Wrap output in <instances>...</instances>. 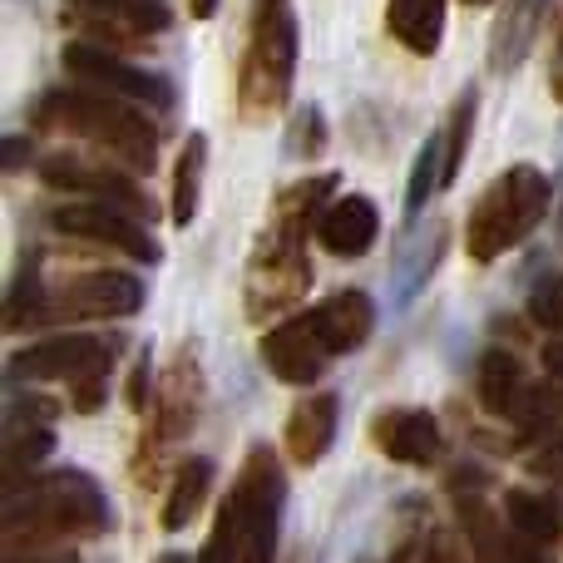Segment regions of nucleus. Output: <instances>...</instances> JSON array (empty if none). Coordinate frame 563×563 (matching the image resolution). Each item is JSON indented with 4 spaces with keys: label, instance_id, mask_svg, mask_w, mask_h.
Wrapping results in <instances>:
<instances>
[{
    "label": "nucleus",
    "instance_id": "f03ea898",
    "mask_svg": "<svg viewBox=\"0 0 563 563\" xmlns=\"http://www.w3.org/2000/svg\"><path fill=\"white\" fill-rule=\"evenodd\" d=\"M282 499H287V479H282L277 450L253 445L238 470L228 499L218 505L213 539H208V563H277V534H282Z\"/></svg>",
    "mask_w": 563,
    "mask_h": 563
},
{
    "label": "nucleus",
    "instance_id": "2f4dec72",
    "mask_svg": "<svg viewBox=\"0 0 563 563\" xmlns=\"http://www.w3.org/2000/svg\"><path fill=\"white\" fill-rule=\"evenodd\" d=\"M549 85H554V99H563V10H559V30H554V75H549Z\"/></svg>",
    "mask_w": 563,
    "mask_h": 563
},
{
    "label": "nucleus",
    "instance_id": "6ab92c4d",
    "mask_svg": "<svg viewBox=\"0 0 563 563\" xmlns=\"http://www.w3.org/2000/svg\"><path fill=\"white\" fill-rule=\"evenodd\" d=\"M317 321H321V331H327L331 351H336V356H346V351L366 346V336L376 331V301H371L366 291L346 287V291H336V297L321 301Z\"/></svg>",
    "mask_w": 563,
    "mask_h": 563
},
{
    "label": "nucleus",
    "instance_id": "393cba45",
    "mask_svg": "<svg viewBox=\"0 0 563 563\" xmlns=\"http://www.w3.org/2000/svg\"><path fill=\"white\" fill-rule=\"evenodd\" d=\"M55 435L49 426H25V420H5V489H15L40 460L49 455Z\"/></svg>",
    "mask_w": 563,
    "mask_h": 563
},
{
    "label": "nucleus",
    "instance_id": "7c9ffc66",
    "mask_svg": "<svg viewBox=\"0 0 563 563\" xmlns=\"http://www.w3.org/2000/svg\"><path fill=\"white\" fill-rule=\"evenodd\" d=\"M5 563H79V554H55V549H25V554H10Z\"/></svg>",
    "mask_w": 563,
    "mask_h": 563
},
{
    "label": "nucleus",
    "instance_id": "f3484780",
    "mask_svg": "<svg viewBox=\"0 0 563 563\" xmlns=\"http://www.w3.org/2000/svg\"><path fill=\"white\" fill-rule=\"evenodd\" d=\"M336 416H341V406L331 390L301 396L287 416V455L297 460V465H317L331 450V440H336Z\"/></svg>",
    "mask_w": 563,
    "mask_h": 563
},
{
    "label": "nucleus",
    "instance_id": "aec40b11",
    "mask_svg": "<svg viewBox=\"0 0 563 563\" xmlns=\"http://www.w3.org/2000/svg\"><path fill=\"white\" fill-rule=\"evenodd\" d=\"M386 30L410 55H435L445 35V0H386Z\"/></svg>",
    "mask_w": 563,
    "mask_h": 563
},
{
    "label": "nucleus",
    "instance_id": "4be33fe9",
    "mask_svg": "<svg viewBox=\"0 0 563 563\" xmlns=\"http://www.w3.org/2000/svg\"><path fill=\"white\" fill-rule=\"evenodd\" d=\"M208 489H213V465H208V460H184L174 489H168V505H164L168 534H178V529L194 525L198 509H203V499H208Z\"/></svg>",
    "mask_w": 563,
    "mask_h": 563
},
{
    "label": "nucleus",
    "instance_id": "423d86ee",
    "mask_svg": "<svg viewBox=\"0 0 563 563\" xmlns=\"http://www.w3.org/2000/svg\"><path fill=\"white\" fill-rule=\"evenodd\" d=\"M114 361H119L114 336H55V341L15 351L5 376L15 386L20 380H35V386L40 380H65V386H75V410H99Z\"/></svg>",
    "mask_w": 563,
    "mask_h": 563
},
{
    "label": "nucleus",
    "instance_id": "5701e85b",
    "mask_svg": "<svg viewBox=\"0 0 563 563\" xmlns=\"http://www.w3.org/2000/svg\"><path fill=\"white\" fill-rule=\"evenodd\" d=\"M505 515H509V529L529 544H554L563 534V515L549 495H534V489H515L505 499Z\"/></svg>",
    "mask_w": 563,
    "mask_h": 563
},
{
    "label": "nucleus",
    "instance_id": "a211bd4d",
    "mask_svg": "<svg viewBox=\"0 0 563 563\" xmlns=\"http://www.w3.org/2000/svg\"><path fill=\"white\" fill-rule=\"evenodd\" d=\"M549 0H509L495 20V35H489V65L495 75H515L525 65V55L534 49V35L544 30Z\"/></svg>",
    "mask_w": 563,
    "mask_h": 563
},
{
    "label": "nucleus",
    "instance_id": "7ed1b4c3",
    "mask_svg": "<svg viewBox=\"0 0 563 563\" xmlns=\"http://www.w3.org/2000/svg\"><path fill=\"white\" fill-rule=\"evenodd\" d=\"M35 129H55V134H79L89 144L104 148L109 164H124L134 174H148L158 164V134L139 109L124 99L95 95V89H55L35 104Z\"/></svg>",
    "mask_w": 563,
    "mask_h": 563
},
{
    "label": "nucleus",
    "instance_id": "f8f14e48",
    "mask_svg": "<svg viewBox=\"0 0 563 563\" xmlns=\"http://www.w3.org/2000/svg\"><path fill=\"white\" fill-rule=\"evenodd\" d=\"M40 178L49 188H65V194H79L85 203H114L134 218H148V198L129 184V174H119V164H99L89 154H45L40 158Z\"/></svg>",
    "mask_w": 563,
    "mask_h": 563
},
{
    "label": "nucleus",
    "instance_id": "dca6fc26",
    "mask_svg": "<svg viewBox=\"0 0 563 563\" xmlns=\"http://www.w3.org/2000/svg\"><path fill=\"white\" fill-rule=\"evenodd\" d=\"M376 233H380V213H376V203L361 194H346V198H336V203H327V213H321V223H317V243L327 247L331 257H366Z\"/></svg>",
    "mask_w": 563,
    "mask_h": 563
},
{
    "label": "nucleus",
    "instance_id": "bb28decb",
    "mask_svg": "<svg viewBox=\"0 0 563 563\" xmlns=\"http://www.w3.org/2000/svg\"><path fill=\"white\" fill-rule=\"evenodd\" d=\"M470 129H475V95H460L455 114H450V129H445V134H440V139H445V184H455L460 164H465Z\"/></svg>",
    "mask_w": 563,
    "mask_h": 563
},
{
    "label": "nucleus",
    "instance_id": "e433bc0d",
    "mask_svg": "<svg viewBox=\"0 0 563 563\" xmlns=\"http://www.w3.org/2000/svg\"><path fill=\"white\" fill-rule=\"evenodd\" d=\"M465 5H489V0H465Z\"/></svg>",
    "mask_w": 563,
    "mask_h": 563
},
{
    "label": "nucleus",
    "instance_id": "473e14b6",
    "mask_svg": "<svg viewBox=\"0 0 563 563\" xmlns=\"http://www.w3.org/2000/svg\"><path fill=\"white\" fill-rule=\"evenodd\" d=\"M544 371H549V376H554L559 386H563V336H559V341H549V346H544Z\"/></svg>",
    "mask_w": 563,
    "mask_h": 563
},
{
    "label": "nucleus",
    "instance_id": "4468645a",
    "mask_svg": "<svg viewBox=\"0 0 563 563\" xmlns=\"http://www.w3.org/2000/svg\"><path fill=\"white\" fill-rule=\"evenodd\" d=\"M144 307V282L134 273H114V267H99V273H69L65 282H55L49 291V311L59 317H134Z\"/></svg>",
    "mask_w": 563,
    "mask_h": 563
},
{
    "label": "nucleus",
    "instance_id": "9b49d317",
    "mask_svg": "<svg viewBox=\"0 0 563 563\" xmlns=\"http://www.w3.org/2000/svg\"><path fill=\"white\" fill-rule=\"evenodd\" d=\"M331 361H336V351H331L327 331H321L317 307L297 311V317H287L263 336V366L287 386H317Z\"/></svg>",
    "mask_w": 563,
    "mask_h": 563
},
{
    "label": "nucleus",
    "instance_id": "f257e3e1",
    "mask_svg": "<svg viewBox=\"0 0 563 563\" xmlns=\"http://www.w3.org/2000/svg\"><path fill=\"white\" fill-rule=\"evenodd\" d=\"M104 529H109V499L79 470H55V475H35L30 485L5 489L0 534H5L10 554L59 544V539H95Z\"/></svg>",
    "mask_w": 563,
    "mask_h": 563
},
{
    "label": "nucleus",
    "instance_id": "0eeeda50",
    "mask_svg": "<svg viewBox=\"0 0 563 563\" xmlns=\"http://www.w3.org/2000/svg\"><path fill=\"white\" fill-rule=\"evenodd\" d=\"M307 233L311 228L273 218L267 233L257 238L253 263H247V282H243V301H247V317L253 321L277 317V311L297 307V301L307 297V287H311Z\"/></svg>",
    "mask_w": 563,
    "mask_h": 563
},
{
    "label": "nucleus",
    "instance_id": "20e7f679",
    "mask_svg": "<svg viewBox=\"0 0 563 563\" xmlns=\"http://www.w3.org/2000/svg\"><path fill=\"white\" fill-rule=\"evenodd\" d=\"M291 75H297V15H291V0H257L243 65H238V109H243V119H253V124L273 119L291 95Z\"/></svg>",
    "mask_w": 563,
    "mask_h": 563
},
{
    "label": "nucleus",
    "instance_id": "39448f33",
    "mask_svg": "<svg viewBox=\"0 0 563 563\" xmlns=\"http://www.w3.org/2000/svg\"><path fill=\"white\" fill-rule=\"evenodd\" d=\"M549 178L534 164H515L479 194V203L470 208V228H465V247L475 263H495L509 247H519L549 213Z\"/></svg>",
    "mask_w": 563,
    "mask_h": 563
},
{
    "label": "nucleus",
    "instance_id": "b1692460",
    "mask_svg": "<svg viewBox=\"0 0 563 563\" xmlns=\"http://www.w3.org/2000/svg\"><path fill=\"white\" fill-rule=\"evenodd\" d=\"M203 164H208V139L203 134H188V144L178 148V164H174V198H168V213L174 223H194L198 213V194H203Z\"/></svg>",
    "mask_w": 563,
    "mask_h": 563
},
{
    "label": "nucleus",
    "instance_id": "1a4fd4ad",
    "mask_svg": "<svg viewBox=\"0 0 563 563\" xmlns=\"http://www.w3.org/2000/svg\"><path fill=\"white\" fill-rule=\"evenodd\" d=\"M65 20L85 30L89 45H134V40H154L174 30V10L168 0H59Z\"/></svg>",
    "mask_w": 563,
    "mask_h": 563
},
{
    "label": "nucleus",
    "instance_id": "2eb2a0df",
    "mask_svg": "<svg viewBox=\"0 0 563 563\" xmlns=\"http://www.w3.org/2000/svg\"><path fill=\"white\" fill-rule=\"evenodd\" d=\"M371 440L386 460L396 465H416V470H430L440 455H445V435H440V420L430 410H416V406H390L371 420Z\"/></svg>",
    "mask_w": 563,
    "mask_h": 563
},
{
    "label": "nucleus",
    "instance_id": "c85d7f7f",
    "mask_svg": "<svg viewBox=\"0 0 563 563\" xmlns=\"http://www.w3.org/2000/svg\"><path fill=\"white\" fill-rule=\"evenodd\" d=\"M321 139H327V124H321L317 109H307V114L297 119V129H291V148H297V154H317Z\"/></svg>",
    "mask_w": 563,
    "mask_h": 563
},
{
    "label": "nucleus",
    "instance_id": "6e6552de",
    "mask_svg": "<svg viewBox=\"0 0 563 563\" xmlns=\"http://www.w3.org/2000/svg\"><path fill=\"white\" fill-rule=\"evenodd\" d=\"M198 406H203V366L194 351H178L154 380V416H148L144 445H139V475H148V465L194 430Z\"/></svg>",
    "mask_w": 563,
    "mask_h": 563
},
{
    "label": "nucleus",
    "instance_id": "a878e982",
    "mask_svg": "<svg viewBox=\"0 0 563 563\" xmlns=\"http://www.w3.org/2000/svg\"><path fill=\"white\" fill-rule=\"evenodd\" d=\"M435 188H445V139L430 134L426 148H420V158H416V168H410V188H406V208H410V213H416V208H426Z\"/></svg>",
    "mask_w": 563,
    "mask_h": 563
},
{
    "label": "nucleus",
    "instance_id": "9d476101",
    "mask_svg": "<svg viewBox=\"0 0 563 563\" xmlns=\"http://www.w3.org/2000/svg\"><path fill=\"white\" fill-rule=\"evenodd\" d=\"M65 69L85 89H95V95H109V99H124V104H158V109H164L168 99H174V89H168L158 75H148V69H134L129 59H119L114 49L89 45V40H79V45H65Z\"/></svg>",
    "mask_w": 563,
    "mask_h": 563
},
{
    "label": "nucleus",
    "instance_id": "c9c22d12",
    "mask_svg": "<svg viewBox=\"0 0 563 563\" xmlns=\"http://www.w3.org/2000/svg\"><path fill=\"white\" fill-rule=\"evenodd\" d=\"M158 563H194V559H188V554H164ZM198 563H208V559H198Z\"/></svg>",
    "mask_w": 563,
    "mask_h": 563
},
{
    "label": "nucleus",
    "instance_id": "c756f323",
    "mask_svg": "<svg viewBox=\"0 0 563 563\" xmlns=\"http://www.w3.org/2000/svg\"><path fill=\"white\" fill-rule=\"evenodd\" d=\"M529 470H534L539 479H554V485H563V435L554 440V445H544V450H539V455H534V465H529Z\"/></svg>",
    "mask_w": 563,
    "mask_h": 563
},
{
    "label": "nucleus",
    "instance_id": "ddd939ff",
    "mask_svg": "<svg viewBox=\"0 0 563 563\" xmlns=\"http://www.w3.org/2000/svg\"><path fill=\"white\" fill-rule=\"evenodd\" d=\"M49 223L59 228L65 238H85V243H99V247H114L124 257H139V263H158V243L148 238L144 218L124 213L114 203H65L49 213Z\"/></svg>",
    "mask_w": 563,
    "mask_h": 563
},
{
    "label": "nucleus",
    "instance_id": "cd10ccee",
    "mask_svg": "<svg viewBox=\"0 0 563 563\" xmlns=\"http://www.w3.org/2000/svg\"><path fill=\"white\" fill-rule=\"evenodd\" d=\"M529 317H534L544 331H554V336L563 331V277L559 273L534 282V291H529Z\"/></svg>",
    "mask_w": 563,
    "mask_h": 563
},
{
    "label": "nucleus",
    "instance_id": "f704fd0d",
    "mask_svg": "<svg viewBox=\"0 0 563 563\" xmlns=\"http://www.w3.org/2000/svg\"><path fill=\"white\" fill-rule=\"evenodd\" d=\"M188 5H194V15H198V20H208V15L218 10V0H188Z\"/></svg>",
    "mask_w": 563,
    "mask_h": 563
},
{
    "label": "nucleus",
    "instance_id": "72a5a7b5",
    "mask_svg": "<svg viewBox=\"0 0 563 563\" xmlns=\"http://www.w3.org/2000/svg\"><path fill=\"white\" fill-rule=\"evenodd\" d=\"M144 386H148V366L139 361L134 376H129V406H144Z\"/></svg>",
    "mask_w": 563,
    "mask_h": 563
},
{
    "label": "nucleus",
    "instance_id": "412c9836",
    "mask_svg": "<svg viewBox=\"0 0 563 563\" xmlns=\"http://www.w3.org/2000/svg\"><path fill=\"white\" fill-rule=\"evenodd\" d=\"M525 366H519V356H509V351H485L479 356V376H475V396L479 406L489 410V416H505L515 420L519 400H525Z\"/></svg>",
    "mask_w": 563,
    "mask_h": 563
}]
</instances>
